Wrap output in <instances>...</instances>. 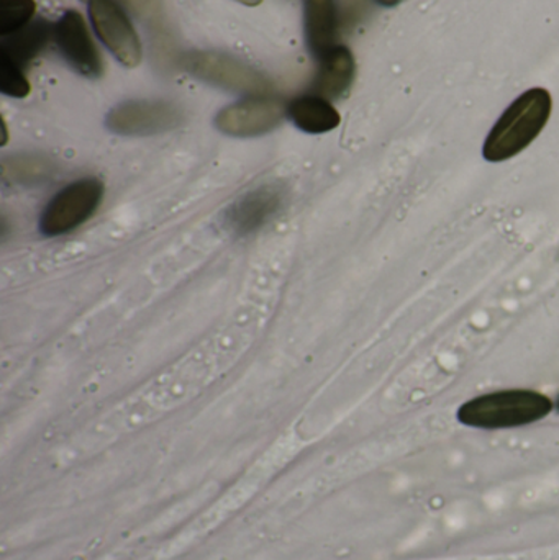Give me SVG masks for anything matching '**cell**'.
Masks as SVG:
<instances>
[{
	"label": "cell",
	"instance_id": "obj_2",
	"mask_svg": "<svg viewBox=\"0 0 559 560\" xmlns=\"http://www.w3.org/2000/svg\"><path fill=\"white\" fill-rule=\"evenodd\" d=\"M554 407L551 398L540 392L515 388L473 398L459 408L458 420L465 427L479 430H508L537 423L547 418Z\"/></svg>",
	"mask_w": 559,
	"mask_h": 560
},
{
	"label": "cell",
	"instance_id": "obj_20",
	"mask_svg": "<svg viewBox=\"0 0 559 560\" xmlns=\"http://www.w3.org/2000/svg\"><path fill=\"white\" fill-rule=\"evenodd\" d=\"M557 408L559 410V395H558V400H557Z\"/></svg>",
	"mask_w": 559,
	"mask_h": 560
},
{
	"label": "cell",
	"instance_id": "obj_15",
	"mask_svg": "<svg viewBox=\"0 0 559 560\" xmlns=\"http://www.w3.org/2000/svg\"><path fill=\"white\" fill-rule=\"evenodd\" d=\"M35 0H0V33L12 35L33 22Z\"/></svg>",
	"mask_w": 559,
	"mask_h": 560
},
{
	"label": "cell",
	"instance_id": "obj_18",
	"mask_svg": "<svg viewBox=\"0 0 559 560\" xmlns=\"http://www.w3.org/2000/svg\"><path fill=\"white\" fill-rule=\"evenodd\" d=\"M374 2H377L383 7H396L397 3L403 2V0H374Z\"/></svg>",
	"mask_w": 559,
	"mask_h": 560
},
{
	"label": "cell",
	"instance_id": "obj_13",
	"mask_svg": "<svg viewBox=\"0 0 559 560\" xmlns=\"http://www.w3.org/2000/svg\"><path fill=\"white\" fill-rule=\"evenodd\" d=\"M51 38H55V25L46 22V20L38 19L35 22H30L19 32L3 36L0 55H5L7 58L12 59L23 68L26 62L35 59L48 46Z\"/></svg>",
	"mask_w": 559,
	"mask_h": 560
},
{
	"label": "cell",
	"instance_id": "obj_11",
	"mask_svg": "<svg viewBox=\"0 0 559 560\" xmlns=\"http://www.w3.org/2000/svg\"><path fill=\"white\" fill-rule=\"evenodd\" d=\"M357 74L353 55L347 46H335L321 59L317 75L312 82V94L334 101L347 94Z\"/></svg>",
	"mask_w": 559,
	"mask_h": 560
},
{
	"label": "cell",
	"instance_id": "obj_8",
	"mask_svg": "<svg viewBox=\"0 0 559 560\" xmlns=\"http://www.w3.org/2000/svg\"><path fill=\"white\" fill-rule=\"evenodd\" d=\"M55 39L62 58L74 71L85 78L102 74V58L92 42L84 16L78 10H68L55 25Z\"/></svg>",
	"mask_w": 559,
	"mask_h": 560
},
{
	"label": "cell",
	"instance_id": "obj_17",
	"mask_svg": "<svg viewBox=\"0 0 559 560\" xmlns=\"http://www.w3.org/2000/svg\"><path fill=\"white\" fill-rule=\"evenodd\" d=\"M371 0H340L338 3V15L340 26L347 32L357 28L370 12Z\"/></svg>",
	"mask_w": 559,
	"mask_h": 560
},
{
	"label": "cell",
	"instance_id": "obj_5",
	"mask_svg": "<svg viewBox=\"0 0 559 560\" xmlns=\"http://www.w3.org/2000/svg\"><path fill=\"white\" fill-rule=\"evenodd\" d=\"M288 115V105L271 95H252L219 112L217 128L230 137H259L275 130Z\"/></svg>",
	"mask_w": 559,
	"mask_h": 560
},
{
	"label": "cell",
	"instance_id": "obj_4",
	"mask_svg": "<svg viewBox=\"0 0 559 560\" xmlns=\"http://www.w3.org/2000/svg\"><path fill=\"white\" fill-rule=\"evenodd\" d=\"M184 66L190 74L217 88L240 94L268 95L271 84L265 75L245 62L222 52H190L184 59Z\"/></svg>",
	"mask_w": 559,
	"mask_h": 560
},
{
	"label": "cell",
	"instance_id": "obj_12",
	"mask_svg": "<svg viewBox=\"0 0 559 560\" xmlns=\"http://www.w3.org/2000/svg\"><path fill=\"white\" fill-rule=\"evenodd\" d=\"M288 117L299 130L312 135L335 130L341 121L331 102L315 94L302 95L289 102Z\"/></svg>",
	"mask_w": 559,
	"mask_h": 560
},
{
	"label": "cell",
	"instance_id": "obj_6",
	"mask_svg": "<svg viewBox=\"0 0 559 560\" xmlns=\"http://www.w3.org/2000/svg\"><path fill=\"white\" fill-rule=\"evenodd\" d=\"M89 16L105 48L127 68L141 61V43L130 19L114 0H89Z\"/></svg>",
	"mask_w": 559,
	"mask_h": 560
},
{
	"label": "cell",
	"instance_id": "obj_10",
	"mask_svg": "<svg viewBox=\"0 0 559 560\" xmlns=\"http://www.w3.org/2000/svg\"><path fill=\"white\" fill-rule=\"evenodd\" d=\"M304 25L308 49L321 61L338 46L340 15L337 0H304Z\"/></svg>",
	"mask_w": 559,
	"mask_h": 560
},
{
	"label": "cell",
	"instance_id": "obj_1",
	"mask_svg": "<svg viewBox=\"0 0 559 560\" xmlns=\"http://www.w3.org/2000/svg\"><path fill=\"white\" fill-rule=\"evenodd\" d=\"M550 92L535 88L515 98L486 138L482 156L489 163H504L527 150L551 117Z\"/></svg>",
	"mask_w": 559,
	"mask_h": 560
},
{
	"label": "cell",
	"instance_id": "obj_14",
	"mask_svg": "<svg viewBox=\"0 0 559 560\" xmlns=\"http://www.w3.org/2000/svg\"><path fill=\"white\" fill-rule=\"evenodd\" d=\"M55 163L38 154H16L2 163V177L15 186H36L55 174Z\"/></svg>",
	"mask_w": 559,
	"mask_h": 560
},
{
	"label": "cell",
	"instance_id": "obj_7",
	"mask_svg": "<svg viewBox=\"0 0 559 560\" xmlns=\"http://www.w3.org/2000/svg\"><path fill=\"white\" fill-rule=\"evenodd\" d=\"M183 115L167 102H127L107 115V127L127 137H147L179 127Z\"/></svg>",
	"mask_w": 559,
	"mask_h": 560
},
{
	"label": "cell",
	"instance_id": "obj_9",
	"mask_svg": "<svg viewBox=\"0 0 559 560\" xmlns=\"http://www.w3.org/2000/svg\"><path fill=\"white\" fill-rule=\"evenodd\" d=\"M281 192L275 187H259L230 207L226 223L238 235H249L261 229L281 207Z\"/></svg>",
	"mask_w": 559,
	"mask_h": 560
},
{
	"label": "cell",
	"instance_id": "obj_19",
	"mask_svg": "<svg viewBox=\"0 0 559 560\" xmlns=\"http://www.w3.org/2000/svg\"><path fill=\"white\" fill-rule=\"evenodd\" d=\"M235 2L243 3V5L256 7L263 2V0H235Z\"/></svg>",
	"mask_w": 559,
	"mask_h": 560
},
{
	"label": "cell",
	"instance_id": "obj_16",
	"mask_svg": "<svg viewBox=\"0 0 559 560\" xmlns=\"http://www.w3.org/2000/svg\"><path fill=\"white\" fill-rule=\"evenodd\" d=\"M0 89L13 98H23L30 94V82L26 81L22 66L5 55H0Z\"/></svg>",
	"mask_w": 559,
	"mask_h": 560
},
{
	"label": "cell",
	"instance_id": "obj_3",
	"mask_svg": "<svg viewBox=\"0 0 559 560\" xmlns=\"http://www.w3.org/2000/svg\"><path fill=\"white\" fill-rule=\"evenodd\" d=\"M102 194H104V187L101 180L92 177L75 180L66 186L43 210L42 220H39V230L43 235L61 236L78 229L94 215L95 210L101 206Z\"/></svg>",
	"mask_w": 559,
	"mask_h": 560
}]
</instances>
